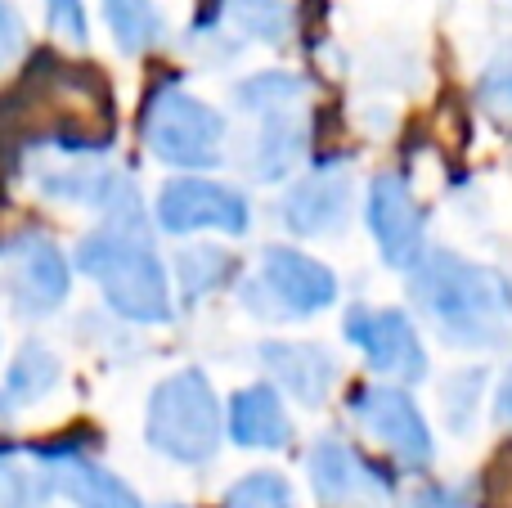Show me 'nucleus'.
I'll list each match as a JSON object with an SVG mask.
<instances>
[{
  "label": "nucleus",
  "instance_id": "12",
  "mask_svg": "<svg viewBox=\"0 0 512 508\" xmlns=\"http://www.w3.org/2000/svg\"><path fill=\"white\" fill-rule=\"evenodd\" d=\"M346 203H351V180H346V171L324 167L288 189V198H283V221H288L292 234L315 239V234H328L342 225Z\"/></svg>",
  "mask_w": 512,
  "mask_h": 508
},
{
  "label": "nucleus",
  "instance_id": "11",
  "mask_svg": "<svg viewBox=\"0 0 512 508\" xmlns=\"http://www.w3.org/2000/svg\"><path fill=\"white\" fill-rule=\"evenodd\" d=\"M369 230L391 266L423 261V212L400 176H378L369 189Z\"/></svg>",
  "mask_w": 512,
  "mask_h": 508
},
{
  "label": "nucleus",
  "instance_id": "20",
  "mask_svg": "<svg viewBox=\"0 0 512 508\" xmlns=\"http://www.w3.org/2000/svg\"><path fill=\"white\" fill-rule=\"evenodd\" d=\"M104 18H108V32L113 41L122 45L126 54H140L158 41V9L153 0H104Z\"/></svg>",
  "mask_w": 512,
  "mask_h": 508
},
{
  "label": "nucleus",
  "instance_id": "4",
  "mask_svg": "<svg viewBox=\"0 0 512 508\" xmlns=\"http://www.w3.org/2000/svg\"><path fill=\"white\" fill-rule=\"evenodd\" d=\"M144 144L158 162L203 171L221 162L225 117L180 86H162L144 108Z\"/></svg>",
  "mask_w": 512,
  "mask_h": 508
},
{
  "label": "nucleus",
  "instance_id": "2",
  "mask_svg": "<svg viewBox=\"0 0 512 508\" xmlns=\"http://www.w3.org/2000/svg\"><path fill=\"white\" fill-rule=\"evenodd\" d=\"M77 270L90 275V284L104 293V302L113 306L122 320H131V324H167L171 320L167 270H162L158 252H153L149 234H144L140 207L104 216V225L81 234Z\"/></svg>",
  "mask_w": 512,
  "mask_h": 508
},
{
  "label": "nucleus",
  "instance_id": "26",
  "mask_svg": "<svg viewBox=\"0 0 512 508\" xmlns=\"http://www.w3.org/2000/svg\"><path fill=\"white\" fill-rule=\"evenodd\" d=\"M23 50H27L23 18H18L14 5H0V77H5V72L14 68L18 59H23Z\"/></svg>",
  "mask_w": 512,
  "mask_h": 508
},
{
  "label": "nucleus",
  "instance_id": "13",
  "mask_svg": "<svg viewBox=\"0 0 512 508\" xmlns=\"http://www.w3.org/2000/svg\"><path fill=\"white\" fill-rule=\"evenodd\" d=\"M54 477V491L68 495L77 508H144V500L113 473V468L95 464V459L77 455V450H59L45 455Z\"/></svg>",
  "mask_w": 512,
  "mask_h": 508
},
{
  "label": "nucleus",
  "instance_id": "23",
  "mask_svg": "<svg viewBox=\"0 0 512 508\" xmlns=\"http://www.w3.org/2000/svg\"><path fill=\"white\" fill-rule=\"evenodd\" d=\"M225 508H297V504H292V486L279 473H248L230 486Z\"/></svg>",
  "mask_w": 512,
  "mask_h": 508
},
{
  "label": "nucleus",
  "instance_id": "18",
  "mask_svg": "<svg viewBox=\"0 0 512 508\" xmlns=\"http://www.w3.org/2000/svg\"><path fill=\"white\" fill-rule=\"evenodd\" d=\"M301 117L297 113H279V117H261V135L252 144V171L261 180H283L301 158Z\"/></svg>",
  "mask_w": 512,
  "mask_h": 508
},
{
  "label": "nucleus",
  "instance_id": "21",
  "mask_svg": "<svg viewBox=\"0 0 512 508\" xmlns=\"http://www.w3.org/2000/svg\"><path fill=\"white\" fill-rule=\"evenodd\" d=\"M225 18L256 41H283L292 27L288 0H225Z\"/></svg>",
  "mask_w": 512,
  "mask_h": 508
},
{
  "label": "nucleus",
  "instance_id": "3",
  "mask_svg": "<svg viewBox=\"0 0 512 508\" xmlns=\"http://www.w3.org/2000/svg\"><path fill=\"white\" fill-rule=\"evenodd\" d=\"M221 437V401H216L203 369H176L171 378H162L153 387L149 410H144V441L162 459L198 468L207 459H216Z\"/></svg>",
  "mask_w": 512,
  "mask_h": 508
},
{
  "label": "nucleus",
  "instance_id": "6",
  "mask_svg": "<svg viewBox=\"0 0 512 508\" xmlns=\"http://www.w3.org/2000/svg\"><path fill=\"white\" fill-rule=\"evenodd\" d=\"M243 302L265 320H288V315H315L337 302V279L315 257L292 248H265L256 279L243 288Z\"/></svg>",
  "mask_w": 512,
  "mask_h": 508
},
{
  "label": "nucleus",
  "instance_id": "7",
  "mask_svg": "<svg viewBox=\"0 0 512 508\" xmlns=\"http://www.w3.org/2000/svg\"><path fill=\"white\" fill-rule=\"evenodd\" d=\"M158 225L167 234H194V230L243 234L252 225V212L239 189L221 185V180H203V176H180L162 185Z\"/></svg>",
  "mask_w": 512,
  "mask_h": 508
},
{
  "label": "nucleus",
  "instance_id": "9",
  "mask_svg": "<svg viewBox=\"0 0 512 508\" xmlns=\"http://www.w3.org/2000/svg\"><path fill=\"white\" fill-rule=\"evenodd\" d=\"M355 419H360L364 432L382 441L391 455H400L409 468H427L436 455L432 432H427L418 405L409 401L400 387H364L355 396Z\"/></svg>",
  "mask_w": 512,
  "mask_h": 508
},
{
  "label": "nucleus",
  "instance_id": "10",
  "mask_svg": "<svg viewBox=\"0 0 512 508\" xmlns=\"http://www.w3.org/2000/svg\"><path fill=\"white\" fill-rule=\"evenodd\" d=\"M346 338H351L355 347L364 351V360H369L373 369H382V374L409 378V383H418V378L427 374L423 342H418L409 315L355 306V311L346 315Z\"/></svg>",
  "mask_w": 512,
  "mask_h": 508
},
{
  "label": "nucleus",
  "instance_id": "1",
  "mask_svg": "<svg viewBox=\"0 0 512 508\" xmlns=\"http://www.w3.org/2000/svg\"><path fill=\"white\" fill-rule=\"evenodd\" d=\"M409 297L450 347L490 351L512 333V279L459 252H423Z\"/></svg>",
  "mask_w": 512,
  "mask_h": 508
},
{
  "label": "nucleus",
  "instance_id": "24",
  "mask_svg": "<svg viewBox=\"0 0 512 508\" xmlns=\"http://www.w3.org/2000/svg\"><path fill=\"white\" fill-rule=\"evenodd\" d=\"M477 99L490 117L499 122H512V50H504L499 59H490V68L481 72V86Z\"/></svg>",
  "mask_w": 512,
  "mask_h": 508
},
{
  "label": "nucleus",
  "instance_id": "17",
  "mask_svg": "<svg viewBox=\"0 0 512 508\" xmlns=\"http://www.w3.org/2000/svg\"><path fill=\"white\" fill-rule=\"evenodd\" d=\"M54 477L45 459H27L18 450H0V508H50Z\"/></svg>",
  "mask_w": 512,
  "mask_h": 508
},
{
  "label": "nucleus",
  "instance_id": "15",
  "mask_svg": "<svg viewBox=\"0 0 512 508\" xmlns=\"http://www.w3.org/2000/svg\"><path fill=\"white\" fill-rule=\"evenodd\" d=\"M230 437L248 450H283L292 441V423L274 387H243L230 401Z\"/></svg>",
  "mask_w": 512,
  "mask_h": 508
},
{
  "label": "nucleus",
  "instance_id": "27",
  "mask_svg": "<svg viewBox=\"0 0 512 508\" xmlns=\"http://www.w3.org/2000/svg\"><path fill=\"white\" fill-rule=\"evenodd\" d=\"M499 419H504V423H512V374H508L504 392H499Z\"/></svg>",
  "mask_w": 512,
  "mask_h": 508
},
{
  "label": "nucleus",
  "instance_id": "25",
  "mask_svg": "<svg viewBox=\"0 0 512 508\" xmlns=\"http://www.w3.org/2000/svg\"><path fill=\"white\" fill-rule=\"evenodd\" d=\"M45 9H50V27H54L59 41L86 45L90 27H86V9H81V0H45Z\"/></svg>",
  "mask_w": 512,
  "mask_h": 508
},
{
  "label": "nucleus",
  "instance_id": "8",
  "mask_svg": "<svg viewBox=\"0 0 512 508\" xmlns=\"http://www.w3.org/2000/svg\"><path fill=\"white\" fill-rule=\"evenodd\" d=\"M310 486L324 508H382L391 500V482L373 464H364L346 441L324 437L310 450Z\"/></svg>",
  "mask_w": 512,
  "mask_h": 508
},
{
  "label": "nucleus",
  "instance_id": "5",
  "mask_svg": "<svg viewBox=\"0 0 512 508\" xmlns=\"http://www.w3.org/2000/svg\"><path fill=\"white\" fill-rule=\"evenodd\" d=\"M72 293V266L63 248L41 230H18L0 239V297L23 320H45Z\"/></svg>",
  "mask_w": 512,
  "mask_h": 508
},
{
  "label": "nucleus",
  "instance_id": "16",
  "mask_svg": "<svg viewBox=\"0 0 512 508\" xmlns=\"http://www.w3.org/2000/svg\"><path fill=\"white\" fill-rule=\"evenodd\" d=\"M59 378H63L59 356H54L41 338H32V342H23V347H18L14 360H9L5 396L14 405H36V401H45V396L59 387Z\"/></svg>",
  "mask_w": 512,
  "mask_h": 508
},
{
  "label": "nucleus",
  "instance_id": "22",
  "mask_svg": "<svg viewBox=\"0 0 512 508\" xmlns=\"http://www.w3.org/2000/svg\"><path fill=\"white\" fill-rule=\"evenodd\" d=\"M176 275L189 297H203L230 275V257L221 248H185L176 261Z\"/></svg>",
  "mask_w": 512,
  "mask_h": 508
},
{
  "label": "nucleus",
  "instance_id": "14",
  "mask_svg": "<svg viewBox=\"0 0 512 508\" xmlns=\"http://www.w3.org/2000/svg\"><path fill=\"white\" fill-rule=\"evenodd\" d=\"M261 360L283 392H292L301 405H324L337 383V360L315 342H265Z\"/></svg>",
  "mask_w": 512,
  "mask_h": 508
},
{
  "label": "nucleus",
  "instance_id": "19",
  "mask_svg": "<svg viewBox=\"0 0 512 508\" xmlns=\"http://www.w3.org/2000/svg\"><path fill=\"white\" fill-rule=\"evenodd\" d=\"M243 113L252 117H279V113H297L306 104V81L292 72H256V77L239 81L234 90Z\"/></svg>",
  "mask_w": 512,
  "mask_h": 508
}]
</instances>
